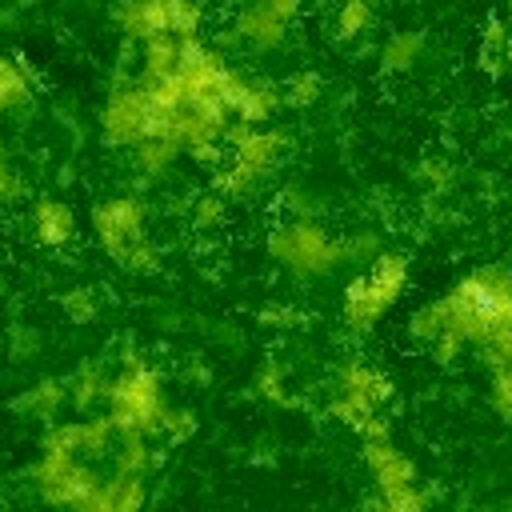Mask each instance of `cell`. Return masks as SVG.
<instances>
[{"mask_svg":"<svg viewBox=\"0 0 512 512\" xmlns=\"http://www.w3.org/2000/svg\"><path fill=\"white\" fill-rule=\"evenodd\" d=\"M508 12H512V0H508Z\"/></svg>","mask_w":512,"mask_h":512,"instance_id":"cell-6","label":"cell"},{"mask_svg":"<svg viewBox=\"0 0 512 512\" xmlns=\"http://www.w3.org/2000/svg\"><path fill=\"white\" fill-rule=\"evenodd\" d=\"M364 24H368V4H364V0H348L344 12H340V32L352 36V32H360Z\"/></svg>","mask_w":512,"mask_h":512,"instance_id":"cell-4","label":"cell"},{"mask_svg":"<svg viewBox=\"0 0 512 512\" xmlns=\"http://www.w3.org/2000/svg\"><path fill=\"white\" fill-rule=\"evenodd\" d=\"M400 288H404V260L384 256L368 280L348 288V320L352 324H372L400 296Z\"/></svg>","mask_w":512,"mask_h":512,"instance_id":"cell-1","label":"cell"},{"mask_svg":"<svg viewBox=\"0 0 512 512\" xmlns=\"http://www.w3.org/2000/svg\"><path fill=\"white\" fill-rule=\"evenodd\" d=\"M468 512H508V508H468Z\"/></svg>","mask_w":512,"mask_h":512,"instance_id":"cell-5","label":"cell"},{"mask_svg":"<svg viewBox=\"0 0 512 512\" xmlns=\"http://www.w3.org/2000/svg\"><path fill=\"white\" fill-rule=\"evenodd\" d=\"M492 400H496V412H500V416L512 424V368H500V372H496Z\"/></svg>","mask_w":512,"mask_h":512,"instance_id":"cell-3","label":"cell"},{"mask_svg":"<svg viewBox=\"0 0 512 512\" xmlns=\"http://www.w3.org/2000/svg\"><path fill=\"white\" fill-rule=\"evenodd\" d=\"M416 56H420V36L404 32V36H396V40L388 44L384 64H388V68H408V64H416Z\"/></svg>","mask_w":512,"mask_h":512,"instance_id":"cell-2","label":"cell"}]
</instances>
